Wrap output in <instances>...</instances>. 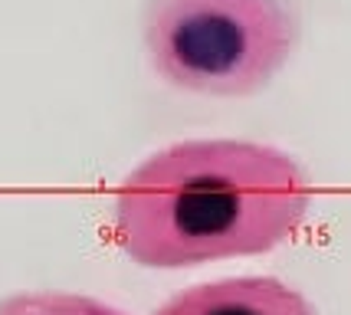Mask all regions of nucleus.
I'll list each match as a JSON object with an SVG mask.
<instances>
[{
  "label": "nucleus",
  "instance_id": "obj_1",
  "mask_svg": "<svg viewBox=\"0 0 351 315\" xmlns=\"http://www.w3.org/2000/svg\"><path fill=\"white\" fill-rule=\"evenodd\" d=\"M312 207L292 154L237 138H194L154 151L122 180L112 233L148 270H184L286 243Z\"/></svg>",
  "mask_w": 351,
  "mask_h": 315
},
{
  "label": "nucleus",
  "instance_id": "obj_4",
  "mask_svg": "<svg viewBox=\"0 0 351 315\" xmlns=\"http://www.w3.org/2000/svg\"><path fill=\"white\" fill-rule=\"evenodd\" d=\"M0 315H125L122 309L82 292L60 289H30L0 299Z\"/></svg>",
  "mask_w": 351,
  "mask_h": 315
},
{
  "label": "nucleus",
  "instance_id": "obj_2",
  "mask_svg": "<svg viewBox=\"0 0 351 315\" xmlns=\"http://www.w3.org/2000/svg\"><path fill=\"white\" fill-rule=\"evenodd\" d=\"M299 33L292 0H148L141 16L154 75L214 99L263 92L292 60Z\"/></svg>",
  "mask_w": 351,
  "mask_h": 315
},
{
  "label": "nucleus",
  "instance_id": "obj_3",
  "mask_svg": "<svg viewBox=\"0 0 351 315\" xmlns=\"http://www.w3.org/2000/svg\"><path fill=\"white\" fill-rule=\"evenodd\" d=\"M154 315H319V309L276 276H233L191 285Z\"/></svg>",
  "mask_w": 351,
  "mask_h": 315
}]
</instances>
